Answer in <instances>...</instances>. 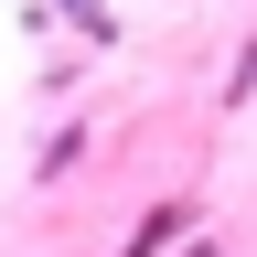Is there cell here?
I'll use <instances>...</instances> for the list:
<instances>
[{"label": "cell", "instance_id": "1", "mask_svg": "<svg viewBox=\"0 0 257 257\" xmlns=\"http://www.w3.org/2000/svg\"><path fill=\"white\" fill-rule=\"evenodd\" d=\"M64 11L86 22V43H107V11H96V0H64Z\"/></svg>", "mask_w": 257, "mask_h": 257}, {"label": "cell", "instance_id": "2", "mask_svg": "<svg viewBox=\"0 0 257 257\" xmlns=\"http://www.w3.org/2000/svg\"><path fill=\"white\" fill-rule=\"evenodd\" d=\"M204 257H214V246H204Z\"/></svg>", "mask_w": 257, "mask_h": 257}]
</instances>
